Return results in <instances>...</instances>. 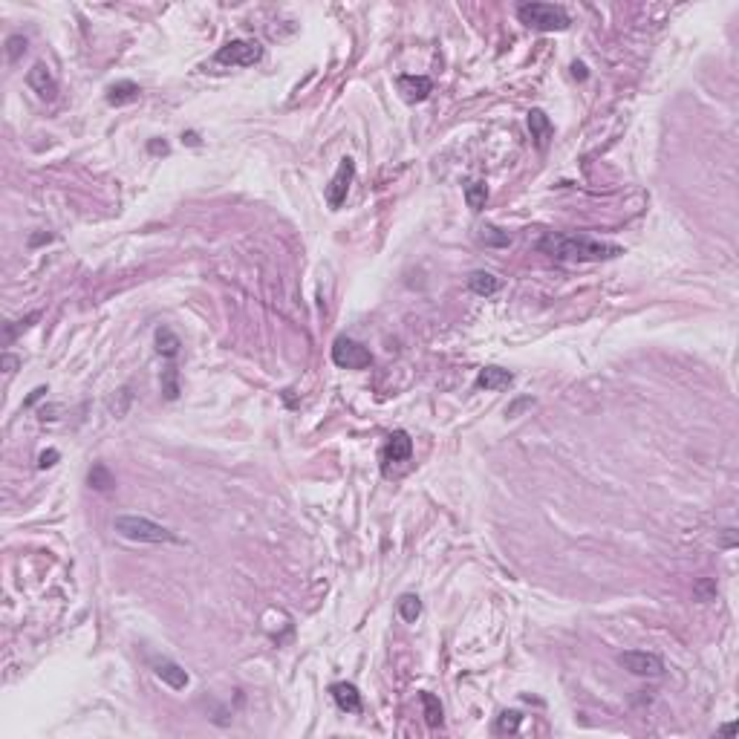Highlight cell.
Listing matches in <instances>:
<instances>
[{"label":"cell","instance_id":"1","mask_svg":"<svg viewBox=\"0 0 739 739\" xmlns=\"http://www.w3.org/2000/svg\"><path fill=\"white\" fill-rule=\"evenodd\" d=\"M537 252L554 260H578V263H598V260H612V257L624 255L621 245L604 243L587 234H546L537 240Z\"/></svg>","mask_w":739,"mask_h":739},{"label":"cell","instance_id":"2","mask_svg":"<svg viewBox=\"0 0 739 739\" xmlns=\"http://www.w3.org/2000/svg\"><path fill=\"white\" fill-rule=\"evenodd\" d=\"M113 529L128 537V540H136V543H182L171 529H165L162 523H153L147 517H139V514H121L113 520Z\"/></svg>","mask_w":739,"mask_h":739},{"label":"cell","instance_id":"3","mask_svg":"<svg viewBox=\"0 0 739 739\" xmlns=\"http://www.w3.org/2000/svg\"><path fill=\"white\" fill-rule=\"evenodd\" d=\"M517 18L520 23H526L529 29H537V32H563L572 23L566 9L558 4H520Z\"/></svg>","mask_w":739,"mask_h":739},{"label":"cell","instance_id":"4","mask_svg":"<svg viewBox=\"0 0 739 739\" xmlns=\"http://www.w3.org/2000/svg\"><path fill=\"white\" fill-rule=\"evenodd\" d=\"M214 58H217V64H226V67H252L263 58V47L257 41L234 38L226 47H220Z\"/></svg>","mask_w":739,"mask_h":739},{"label":"cell","instance_id":"5","mask_svg":"<svg viewBox=\"0 0 739 739\" xmlns=\"http://www.w3.org/2000/svg\"><path fill=\"white\" fill-rule=\"evenodd\" d=\"M332 361L341 370H367L373 364V355H370V350L364 344L353 341L347 335H338L332 341Z\"/></svg>","mask_w":739,"mask_h":739},{"label":"cell","instance_id":"6","mask_svg":"<svg viewBox=\"0 0 739 739\" xmlns=\"http://www.w3.org/2000/svg\"><path fill=\"white\" fill-rule=\"evenodd\" d=\"M353 176H355V162H353L350 157H344L341 165H338V171H335V176H332L329 185H326V202H329V208H341V205L347 202Z\"/></svg>","mask_w":739,"mask_h":739},{"label":"cell","instance_id":"7","mask_svg":"<svg viewBox=\"0 0 739 739\" xmlns=\"http://www.w3.org/2000/svg\"><path fill=\"white\" fill-rule=\"evenodd\" d=\"M618 664L630 670L633 676H650V679L664 673V661L656 653H647V650H627L618 656Z\"/></svg>","mask_w":739,"mask_h":739},{"label":"cell","instance_id":"8","mask_svg":"<svg viewBox=\"0 0 739 739\" xmlns=\"http://www.w3.org/2000/svg\"><path fill=\"white\" fill-rule=\"evenodd\" d=\"M410 453H413V439L405 434V430H393L387 445H384V453H381L384 474L390 471V465H405V462L410 459Z\"/></svg>","mask_w":739,"mask_h":739},{"label":"cell","instance_id":"9","mask_svg":"<svg viewBox=\"0 0 739 739\" xmlns=\"http://www.w3.org/2000/svg\"><path fill=\"white\" fill-rule=\"evenodd\" d=\"M26 84L32 87V90L38 92V99H44V102H55V99H58V81H55V75L49 73V67L41 64V61L26 73Z\"/></svg>","mask_w":739,"mask_h":739},{"label":"cell","instance_id":"10","mask_svg":"<svg viewBox=\"0 0 739 739\" xmlns=\"http://www.w3.org/2000/svg\"><path fill=\"white\" fill-rule=\"evenodd\" d=\"M150 667H153V673H157L159 679H162L168 688H173V690L188 688V682H191L188 673H185V667L176 664V661H171V659H153Z\"/></svg>","mask_w":739,"mask_h":739},{"label":"cell","instance_id":"11","mask_svg":"<svg viewBox=\"0 0 739 739\" xmlns=\"http://www.w3.org/2000/svg\"><path fill=\"white\" fill-rule=\"evenodd\" d=\"M329 693H332L335 704L341 707L344 714H361V693H358L355 685H350V682H335V685L329 688Z\"/></svg>","mask_w":739,"mask_h":739},{"label":"cell","instance_id":"12","mask_svg":"<svg viewBox=\"0 0 739 739\" xmlns=\"http://www.w3.org/2000/svg\"><path fill=\"white\" fill-rule=\"evenodd\" d=\"M398 90L405 92L408 102H425L434 92V81L427 75H402L398 78Z\"/></svg>","mask_w":739,"mask_h":739},{"label":"cell","instance_id":"13","mask_svg":"<svg viewBox=\"0 0 739 739\" xmlns=\"http://www.w3.org/2000/svg\"><path fill=\"white\" fill-rule=\"evenodd\" d=\"M511 381H514V373L503 367H482L477 373V387L482 390H500V387H508Z\"/></svg>","mask_w":739,"mask_h":739},{"label":"cell","instance_id":"14","mask_svg":"<svg viewBox=\"0 0 739 739\" xmlns=\"http://www.w3.org/2000/svg\"><path fill=\"white\" fill-rule=\"evenodd\" d=\"M529 130H532V139L537 142V147L546 150V145H549V139H551V133H554L551 118H549L543 110L535 107V110L529 113Z\"/></svg>","mask_w":739,"mask_h":739},{"label":"cell","instance_id":"15","mask_svg":"<svg viewBox=\"0 0 739 739\" xmlns=\"http://www.w3.org/2000/svg\"><path fill=\"white\" fill-rule=\"evenodd\" d=\"M139 84H133V81H116L110 90H107V102L113 104V107H121V104H130V102H136L139 99Z\"/></svg>","mask_w":739,"mask_h":739},{"label":"cell","instance_id":"16","mask_svg":"<svg viewBox=\"0 0 739 739\" xmlns=\"http://www.w3.org/2000/svg\"><path fill=\"white\" fill-rule=\"evenodd\" d=\"M87 485L96 488V491H113L116 488V477H113V471L104 465V462H92V468L87 474Z\"/></svg>","mask_w":739,"mask_h":739},{"label":"cell","instance_id":"17","mask_svg":"<svg viewBox=\"0 0 739 739\" xmlns=\"http://www.w3.org/2000/svg\"><path fill=\"white\" fill-rule=\"evenodd\" d=\"M468 286H471V292H477V295H482V298H491V295L500 289V281H497V277L491 274V271H471Z\"/></svg>","mask_w":739,"mask_h":739},{"label":"cell","instance_id":"18","mask_svg":"<svg viewBox=\"0 0 739 739\" xmlns=\"http://www.w3.org/2000/svg\"><path fill=\"white\" fill-rule=\"evenodd\" d=\"M419 702H422V711H425V722L430 728H439L442 725V702L434 693H427V690L419 693Z\"/></svg>","mask_w":739,"mask_h":739},{"label":"cell","instance_id":"19","mask_svg":"<svg viewBox=\"0 0 739 739\" xmlns=\"http://www.w3.org/2000/svg\"><path fill=\"white\" fill-rule=\"evenodd\" d=\"M179 347H182V341H179V335H176L173 329H168V326H159V329H157V350H159V355L176 358Z\"/></svg>","mask_w":739,"mask_h":739},{"label":"cell","instance_id":"20","mask_svg":"<svg viewBox=\"0 0 739 739\" xmlns=\"http://www.w3.org/2000/svg\"><path fill=\"white\" fill-rule=\"evenodd\" d=\"M465 202H468L471 211H482V208H485V202H488V185H485L482 179H471V182L465 185Z\"/></svg>","mask_w":739,"mask_h":739},{"label":"cell","instance_id":"21","mask_svg":"<svg viewBox=\"0 0 739 739\" xmlns=\"http://www.w3.org/2000/svg\"><path fill=\"white\" fill-rule=\"evenodd\" d=\"M396 609H398V615H402L408 624H416V618L422 615V601H419V595L408 592V595H402L396 601Z\"/></svg>","mask_w":739,"mask_h":739},{"label":"cell","instance_id":"22","mask_svg":"<svg viewBox=\"0 0 739 739\" xmlns=\"http://www.w3.org/2000/svg\"><path fill=\"white\" fill-rule=\"evenodd\" d=\"M716 592H719V587H716L714 578H699V580L693 583V595H696V601H702V604L716 601Z\"/></svg>","mask_w":739,"mask_h":739},{"label":"cell","instance_id":"23","mask_svg":"<svg viewBox=\"0 0 739 739\" xmlns=\"http://www.w3.org/2000/svg\"><path fill=\"white\" fill-rule=\"evenodd\" d=\"M520 722H523L520 711H503V714L497 716V733H517V731H520Z\"/></svg>","mask_w":739,"mask_h":739},{"label":"cell","instance_id":"24","mask_svg":"<svg viewBox=\"0 0 739 739\" xmlns=\"http://www.w3.org/2000/svg\"><path fill=\"white\" fill-rule=\"evenodd\" d=\"M26 44H29V41H26L23 35H9V38H6V58H9V61H18V58L26 52Z\"/></svg>","mask_w":739,"mask_h":739},{"label":"cell","instance_id":"25","mask_svg":"<svg viewBox=\"0 0 739 739\" xmlns=\"http://www.w3.org/2000/svg\"><path fill=\"white\" fill-rule=\"evenodd\" d=\"M162 390H165V396H168V398H176V396H179V384H176V370H173V367H168V370H165V379H162Z\"/></svg>","mask_w":739,"mask_h":739},{"label":"cell","instance_id":"26","mask_svg":"<svg viewBox=\"0 0 739 739\" xmlns=\"http://www.w3.org/2000/svg\"><path fill=\"white\" fill-rule=\"evenodd\" d=\"M485 234H482V243H491V245H508L511 240H508V234H497L500 228H482Z\"/></svg>","mask_w":739,"mask_h":739},{"label":"cell","instance_id":"27","mask_svg":"<svg viewBox=\"0 0 739 739\" xmlns=\"http://www.w3.org/2000/svg\"><path fill=\"white\" fill-rule=\"evenodd\" d=\"M58 456H61L58 451H44V453L38 456V468L44 471V468H49V465H55V462H58Z\"/></svg>","mask_w":739,"mask_h":739},{"label":"cell","instance_id":"28","mask_svg":"<svg viewBox=\"0 0 739 739\" xmlns=\"http://www.w3.org/2000/svg\"><path fill=\"white\" fill-rule=\"evenodd\" d=\"M532 405H535V398H520V402H514V405L506 410V416H517L523 408H532Z\"/></svg>","mask_w":739,"mask_h":739},{"label":"cell","instance_id":"29","mask_svg":"<svg viewBox=\"0 0 739 739\" xmlns=\"http://www.w3.org/2000/svg\"><path fill=\"white\" fill-rule=\"evenodd\" d=\"M18 364H20V361H18L15 355H9V353L4 355V370H6V373H15V370H18Z\"/></svg>","mask_w":739,"mask_h":739},{"label":"cell","instance_id":"30","mask_svg":"<svg viewBox=\"0 0 739 739\" xmlns=\"http://www.w3.org/2000/svg\"><path fill=\"white\" fill-rule=\"evenodd\" d=\"M733 543H736V529H725V537H722V546H728V549H731Z\"/></svg>","mask_w":739,"mask_h":739},{"label":"cell","instance_id":"31","mask_svg":"<svg viewBox=\"0 0 739 739\" xmlns=\"http://www.w3.org/2000/svg\"><path fill=\"white\" fill-rule=\"evenodd\" d=\"M147 147H150V153H162V157L168 153V145H165V142H150Z\"/></svg>","mask_w":739,"mask_h":739},{"label":"cell","instance_id":"32","mask_svg":"<svg viewBox=\"0 0 739 739\" xmlns=\"http://www.w3.org/2000/svg\"><path fill=\"white\" fill-rule=\"evenodd\" d=\"M44 393H47V387H38V390H35V393H32V396H29V398H26V408H32V405H35V402H38V398H41V396H44Z\"/></svg>","mask_w":739,"mask_h":739},{"label":"cell","instance_id":"33","mask_svg":"<svg viewBox=\"0 0 739 739\" xmlns=\"http://www.w3.org/2000/svg\"><path fill=\"white\" fill-rule=\"evenodd\" d=\"M572 70H575V75H578V78H587V67H583V64H575Z\"/></svg>","mask_w":739,"mask_h":739},{"label":"cell","instance_id":"34","mask_svg":"<svg viewBox=\"0 0 739 739\" xmlns=\"http://www.w3.org/2000/svg\"><path fill=\"white\" fill-rule=\"evenodd\" d=\"M182 142H188V145H197L200 139H197V133H185V136H182Z\"/></svg>","mask_w":739,"mask_h":739}]
</instances>
